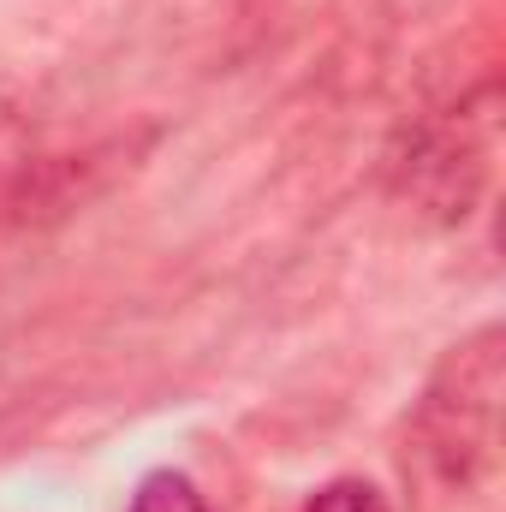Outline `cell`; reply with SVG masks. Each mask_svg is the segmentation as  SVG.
Returning <instances> with one entry per match:
<instances>
[{"instance_id": "7a4b0ae2", "label": "cell", "mask_w": 506, "mask_h": 512, "mask_svg": "<svg viewBox=\"0 0 506 512\" xmlns=\"http://www.w3.org/2000/svg\"><path fill=\"white\" fill-rule=\"evenodd\" d=\"M304 512H387V501H381L376 483H364V477H340V483L316 489Z\"/></svg>"}, {"instance_id": "6da1fadb", "label": "cell", "mask_w": 506, "mask_h": 512, "mask_svg": "<svg viewBox=\"0 0 506 512\" xmlns=\"http://www.w3.org/2000/svg\"><path fill=\"white\" fill-rule=\"evenodd\" d=\"M131 512H209V507H203V495L185 471H149L131 495Z\"/></svg>"}]
</instances>
